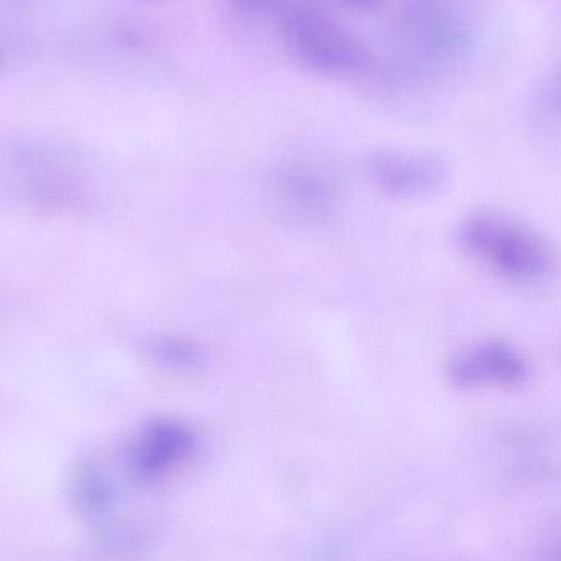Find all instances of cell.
<instances>
[{
	"instance_id": "30bf717a",
	"label": "cell",
	"mask_w": 561,
	"mask_h": 561,
	"mask_svg": "<svg viewBox=\"0 0 561 561\" xmlns=\"http://www.w3.org/2000/svg\"><path fill=\"white\" fill-rule=\"evenodd\" d=\"M287 0H232V5L243 15H273Z\"/></svg>"
},
{
	"instance_id": "8fae6325",
	"label": "cell",
	"mask_w": 561,
	"mask_h": 561,
	"mask_svg": "<svg viewBox=\"0 0 561 561\" xmlns=\"http://www.w3.org/2000/svg\"><path fill=\"white\" fill-rule=\"evenodd\" d=\"M330 5L342 7V9L355 10V12H375L382 5L385 0H320Z\"/></svg>"
},
{
	"instance_id": "9c48e42d",
	"label": "cell",
	"mask_w": 561,
	"mask_h": 561,
	"mask_svg": "<svg viewBox=\"0 0 561 561\" xmlns=\"http://www.w3.org/2000/svg\"><path fill=\"white\" fill-rule=\"evenodd\" d=\"M72 500L85 514H99L111 503V488L94 465H85L76 474Z\"/></svg>"
},
{
	"instance_id": "6da1fadb",
	"label": "cell",
	"mask_w": 561,
	"mask_h": 561,
	"mask_svg": "<svg viewBox=\"0 0 561 561\" xmlns=\"http://www.w3.org/2000/svg\"><path fill=\"white\" fill-rule=\"evenodd\" d=\"M461 252L496 278L516 286L547 283L559 270V256L546 236L500 210H478L457 229Z\"/></svg>"
},
{
	"instance_id": "7c38bea8",
	"label": "cell",
	"mask_w": 561,
	"mask_h": 561,
	"mask_svg": "<svg viewBox=\"0 0 561 561\" xmlns=\"http://www.w3.org/2000/svg\"><path fill=\"white\" fill-rule=\"evenodd\" d=\"M9 2L25 3L28 2V0H9Z\"/></svg>"
},
{
	"instance_id": "3957f363",
	"label": "cell",
	"mask_w": 561,
	"mask_h": 561,
	"mask_svg": "<svg viewBox=\"0 0 561 561\" xmlns=\"http://www.w3.org/2000/svg\"><path fill=\"white\" fill-rule=\"evenodd\" d=\"M394 42L412 68H440L467 53L470 26L454 0H401Z\"/></svg>"
},
{
	"instance_id": "7a4b0ae2",
	"label": "cell",
	"mask_w": 561,
	"mask_h": 561,
	"mask_svg": "<svg viewBox=\"0 0 561 561\" xmlns=\"http://www.w3.org/2000/svg\"><path fill=\"white\" fill-rule=\"evenodd\" d=\"M275 20L280 45L310 75L345 79L363 75L371 66L368 46L322 5L287 0Z\"/></svg>"
},
{
	"instance_id": "277c9868",
	"label": "cell",
	"mask_w": 561,
	"mask_h": 561,
	"mask_svg": "<svg viewBox=\"0 0 561 561\" xmlns=\"http://www.w3.org/2000/svg\"><path fill=\"white\" fill-rule=\"evenodd\" d=\"M533 362L516 343L481 339L461 346L447 365L448 381L467 392L514 391L533 378Z\"/></svg>"
},
{
	"instance_id": "52a82bcc",
	"label": "cell",
	"mask_w": 561,
	"mask_h": 561,
	"mask_svg": "<svg viewBox=\"0 0 561 561\" xmlns=\"http://www.w3.org/2000/svg\"><path fill=\"white\" fill-rule=\"evenodd\" d=\"M279 190L290 206L307 216H319L332 203V186L319 171L304 164H289L279 174Z\"/></svg>"
},
{
	"instance_id": "ba28073f",
	"label": "cell",
	"mask_w": 561,
	"mask_h": 561,
	"mask_svg": "<svg viewBox=\"0 0 561 561\" xmlns=\"http://www.w3.org/2000/svg\"><path fill=\"white\" fill-rule=\"evenodd\" d=\"M150 355L163 368L173 371H191L201 366L204 359L203 350L190 340L161 336L150 343Z\"/></svg>"
},
{
	"instance_id": "5b68a950",
	"label": "cell",
	"mask_w": 561,
	"mask_h": 561,
	"mask_svg": "<svg viewBox=\"0 0 561 561\" xmlns=\"http://www.w3.org/2000/svg\"><path fill=\"white\" fill-rule=\"evenodd\" d=\"M196 432L173 419L148 422L130 442L125 455L128 473L140 484H154L196 455Z\"/></svg>"
},
{
	"instance_id": "8992f818",
	"label": "cell",
	"mask_w": 561,
	"mask_h": 561,
	"mask_svg": "<svg viewBox=\"0 0 561 561\" xmlns=\"http://www.w3.org/2000/svg\"><path fill=\"white\" fill-rule=\"evenodd\" d=\"M366 170L382 193L405 201L437 193L448 174L440 158L414 150L375 151L366 161Z\"/></svg>"
}]
</instances>
